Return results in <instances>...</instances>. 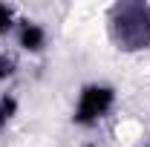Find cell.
Segmentation results:
<instances>
[{"label": "cell", "mask_w": 150, "mask_h": 147, "mask_svg": "<svg viewBox=\"0 0 150 147\" xmlns=\"http://www.w3.org/2000/svg\"><path fill=\"white\" fill-rule=\"evenodd\" d=\"M112 37L121 49H144L150 43V9L144 3H121L112 12Z\"/></svg>", "instance_id": "6da1fadb"}, {"label": "cell", "mask_w": 150, "mask_h": 147, "mask_svg": "<svg viewBox=\"0 0 150 147\" xmlns=\"http://www.w3.org/2000/svg\"><path fill=\"white\" fill-rule=\"evenodd\" d=\"M110 104H112V90L110 87H87L81 92V104L75 110V121L90 124V121H95L98 115H104L110 110Z\"/></svg>", "instance_id": "7a4b0ae2"}, {"label": "cell", "mask_w": 150, "mask_h": 147, "mask_svg": "<svg viewBox=\"0 0 150 147\" xmlns=\"http://www.w3.org/2000/svg\"><path fill=\"white\" fill-rule=\"evenodd\" d=\"M20 43H23L26 49H40V46H43V32H40L38 26H23Z\"/></svg>", "instance_id": "3957f363"}, {"label": "cell", "mask_w": 150, "mask_h": 147, "mask_svg": "<svg viewBox=\"0 0 150 147\" xmlns=\"http://www.w3.org/2000/svg\"><path fill=\"white\" fill-rule=\"evenodd\" d=\"M15 110H18V101H15V98H3V101H0V127L15 115Z\"/></svg>", "instance_id": "277c9868"}, {"label": "cell", "mask_w": 150, "mask_h": 147, "mask_svg": "<svg viewBox=\"0 0 150 147\" xmlns=\"http://www.w3.org/2000/svg\"><path fill=\"white\" fill-rule=\"evenodd\" d=\"M12 72H15V61L9 55H0V78H9Z\"/></svg>", "instance_id": "5b68a950"}, {"label": "cell", "mask_w": 150, "mask_h": 147, "mask_svg": "<svg viewBox=\"0 0 150 147\" xmlns=\"http://www.w3.org/2000/svg\"><path fill=\"white\" fill-rule=\"evenodd\" d=\"M9 20H12V12L6 6H0V29H9Z\"/></svg>", "instance_id": "8992f818"}]
</instances>
